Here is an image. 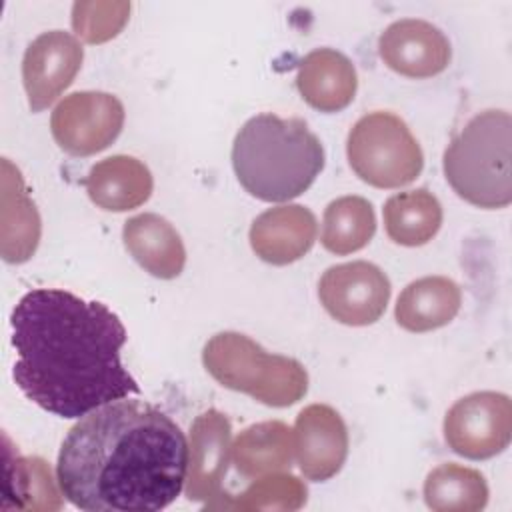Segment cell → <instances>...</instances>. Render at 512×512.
<instances>
[{
    "label": "cell",
    "instance_id": "1",
    "mask_svg": "<svg viewBox=\"0 0 512 512\" xmlns=\"http://www.w3.org/2000/svg\"><path fill=\"white\" fill-rule=\"evenodd\" d=\"M14 380L34 404L60 418L138 394L122 366L126 328L102 302L58 288H36L12 310Z\"/></svg>",
    "mask_w": 512,
    "mask_h": 512
},
{
    "label": "cell",
    "instance_id": "2",
    "mask_svg": "<svg viewBox=\"0 0 512 512\" xmlns=\"http://www.w3.org/2000/svg\"><path fill=\"white\" fill-rule=\"evenodd\" d=\"M188 442L180 426L142 400H114L82 416L66 434L56 480L86 512H156L186 482Z\"/></svg>",
    "mask_w": 512,
    "mask_h": 512
},
{
    "label": "cell",
    "instance_id": "3",
    "mask_svg": "<svg viewBox=\"0 0 512 512\" xmlns=\"http://www.w3.org/2000/svg\"><path fill=\"white\" fill-rule=\"evenodd\" d=\"M232 166L242 188L264 202H286L306 192L324 168V148L300 118L252 116L232 144Z\"/></svg>",
    "mask_w": 512,
    "mask_h": 512
},
{
    "label": "cell",
    "instance_id": "4",
    "mask_svg": "<svg viewBox=\"0 0 512 512\" xmlns=\"http://www.w3.org/2000/svg\"><path fill=\"white\" fill-rule=\"evenodd\" d=\"M512 118L506 110H484L444 150V176L472 206L494 210L512 202Z\"/></svg>",
    "mask_w": 512,
    "mask_h": 512
},
{
    "label": "cell",
    "instance_id": "5",
    "mask_svg": "<svg viewBox=\"0 0 512 512\" xmlns=\"http://www.w3.org/2000/svg\"><path fill=\"white\" fill-rule=\"evenodd\" d=\"M202 362L218 384L266 406H292L308 390V374L298 360L270 354L240 332L212 336L204 346Z\"/></svg>",
    "mask_w": 512,
    "mask_h": 512
},
{
    "label": "cell",
    "instance_id": "6",
    "mask_svg": "<svg viewBox=\"0 0 512 512\" xmlns=\"http://www.w3.org/2000/svg\"><path fill=\"white\" fill-rule=\"evenodd\" d=\"M350 168L374 188H400L424 168V154L408 124L394 112L364 114L346 140Z\"/></svg>",
    "mask_w": 512,
    "mask_h": 512
},
{
    "label": "cell",
    "instance_id": "7",
    "mask_svg": "<svg viewBox=\"0 0 512 512\" xmlns=\"http://www.w3.org/2000/svg\"><path fill=\"white\" fill-rule=\"evenodd\" d=\"M124 106L108 92H72L52 112L50 130L70 156H92L106 150L122 132Z\"/></svg>",
    "mask_w": 512,
    "mask_h": 512
},
{
    "label": "cell",
    "instance_id": "8",
    "mask_svg": "<svg viewBox=\"0 0 512 512\" xmlns=\"http://www.w3.org/2000/svg\"><path fill=\"white\" fill-rule=\"evenodd\" d=\"M444 438L448 446L470 460L500 454L512 438V402L502 392H472L446 412Z\"/></svg>",
    "mask_w": 512,
    "mask_h": 512
},
{
    "label": "cell",
    "instance_id": "9",
    "mask_svg": "<svg viewBox=\"0 0 512 512\" xmlns=\"http://www.w3.org/2000/svg\"><path fill=\"white\" fill-rule=\"evenodd\" d=\"M390 290L386 272L366 260L330 266L318 282L324 310L346 326L374 324L386 310Z\"/></svg>",
    "mask_w": 512,
    "mask_h": 512
},
{
    "label": "cell",
    "instance_id": "10",
    "mask_svg": "<svg viewBox=\"0 0 512 512\" xmlns=\"http://www.w3.org/2000/svg\"><path fill=\"white\" fill-rule=\"evenodd\" d=\"M82 44L68 32L50 30L30 42L22 58V82L32 112L48 108L76 78Z\"/></svg>",
    "mask_w": 512,
    "mask_h": 512
},
{
    "label": "cell",
    "instance_id": "11",
    "mask_svg": "<svg viewBox=\"0 0 512 512\" xmlns=\"http://www.w3.org/2000/svg\"><path fill=\"white\" fill-rule=\"evenodd\" d=\"M230 420L218 410L202 412L190 428L186 496L204 502L208 508H220L222 480L230 462Z\"/></svg>",
    "mask_w": 512,
    "mask_h": 512
},
{
    "label": "cell",
    "instance_id": "12",
    "mask_svg": "<svg viewBox=\"0 0 512 512\" xmlns=\"http://www.w3.org/2000/svg\"><path fill=\"white\" fill-rule=\"evenodd\" d=\"M382 62L406 78H432L450 64V42L440 28L420 18L392 22L378 38Z\"/></svg>",
    "mask_w": 512,
    "mask_h": 512
},
{
    "label": "cell",
    "instance_id": "13",
    "mask_svg": "<svg viewBox=\"0 0 512 512\" xmlns=\"http://www.w3.org/2000/svg\"><path fill=\"white\" fill-rule=\"evenodd\" d=\"M294 456L308 480L324 482L340 472L348 456V430L332 406L310 404L298 412Z\"/></svg>",
    "mask_w": 512,
    "mask_h": 512
},
{
    "label": "cell",
    "instance_id": "14",
    "mask_svg": "<svg viewBox=\"0 0 512 512\" xmlns=\"http://www.w3.org/2000/svg\"><path fill=\"white\" fill-rule=\"evenodd\" d=\"M316 234V218L306 206L284 204L256 216L250 226V246L260 260L286 266L310 252Z\"/></svg>",
    "mask_w": 512,
    "mask_h": 512
},
{
    "label": "cell",
    "instance_id": "15",
    "mask_svg": "<svg viewBox=\"0 0 512 512\" xmlns=\"http://www.w3.org/2000/svg\"><path fill=\"white\" fill-rule=\"evenodd\" d=\"M296 86L306 104L332 114L344 110L354 100L358 74L352 60L342 52L316 48L302 58Z\"/></svg>",
    "mask_w": 512,
    "mask_h": 512
},
{
    "label": "cell",
    "instance_id": "16",
    "mask_svg": "<svg viewBox=\"0 0 512 512\" xmlns=\"http://www.w3.org/2000/svg\"><path fill=\"white\" fill-rule=\"evenodd\" d=\"M122 240L128 254L152 276L172 280L186 264V248L176 228L154 212L132 216L124 222Z\"/></svg>",
    "mask_w": 512,
    "mask_h": 512
},
{
    "label": "cell",
    "instance_id": "17",
    "mask_svg": "<svg viewBox=\"0 0 512 512\" xmlns=\"http://www.w3.org/2000/svg\"><path fill=\"white\" fill-rule=\"evenodd\" d=\"M90 200L108 212H126L142 206L154 188L152 174L134 156L116 154L96 162L82 180Z\"/></svg>",
    "mask_w": 512,
    "mask_h": 512
},
{
    "label": "cell",
    "instance_id": "18",
    "mask_svg": "<svg viewBox=\"0 0 512 512\" xmlns=\"http://www.w3.org/2000/svg\"><path fill=\"white\" fill-rule=\"evenodd\" d=\"M462 304L460 286L446 276H424L398 296L394 318L408 332H430L454 320Z\"/></svg>",
    "mask_w": 512,
    "mask_h": 512
},
{
    "label": "cell",
    "instance_id": "19",
    "mask_svg": "<svg viewBox=\"0 0 512 512\" xmlns=\"http://www.w3.org/2000/svg\"><path fill=\"white\" fill-rule=\"evenodd\" d=\"M2 256L6 262H26L40 240V216L28 196L18 168L2 160Z\"/></svg>",
    "mask_w": 512,
    "mask_h": 512
},
{
    "label": "cell",
    "instance_id": "20",
    "mask_svg": "<svg viewBox=\"0 0 512 512\" xmlns=\"http://www.w3.org/2000/svg\"><path fill=\"white\" fill-rule=\"evenodd\" d=\"M230 458L244 478L290 470L294 458V430L280 420L252 424L236 436Z\"/></svg>",
    "mask_w": 512,
    "mask_h": 512
},
{
    "label": "cell",
    "instance_id": "21",
    "mask_svg": "<svg viewBox=\"0 0 512 512\" xmlns=\"http://www.w3.org/2000/svg\"><path fill=\"white\" fill-rule=\"evenodd\" d=\"M382 216L388 238L410 248L430 242L442 226V206L426 188L390 196Z\"/></svg>",
    "mask_w": 512,
    "mask_h": 512
},
{
    "label": "cell",
    "instance_id": "22",
    "mask_svg": "<svg viewBox=\"0 0 512 512\" xmlns=\"http://www.w3.org/2000/svg\"><path fill=\"white\" fill-rule=\"evenodd\" d=\"M424 502L436 512H478L488 504V484L474 468L440 464L424 480Z\"/></svg>",
    "mask_w": 512,
    "mask_h": 512
},
{
    "label": "cell",
    "instance_id": "23",
    "mask_svg": "<svg viewBox=\"0 0 512 512\" xmlns=\"http://www.w3.org/2000/svg\"><path fill=\"white\" fill-rule=\"evenodd\" d=\"M376 232L372 204L362 196L332 200L322 218V246L338 256L362 250Z\"/></svg>",
    "mask_w": 512,
    "mask_h": 512
},
{
    "label": "cell",
    "instance_id": "24",
    "mask_svg": "<svg viewBox=\"0 0 512 512\" xmlns=\"http://www.w3.org/2000/svg\"><path fill=\"white\" fill-rule=\"evenodd\" d=\"M308 490L292 474L272 472L256 478L244 492L228 502V508L240 510H298L306 504Z\"/></svg>",
    "mask_w": 512,
    "mask_h": 512
},
{
    "label": "cell",
    "instance_id": "25",
    "mask_svg": "<svg viewBox=\"0 0 512 512\" xmlns=\"http://www.w3.org/2000/svg\"><path fill=\"white\" fill-rule=\"evenodd\" d=\"M6 484H14L16 494V506L24 508V500L28 498L26 508H38V510H50L60 508V494L56 490L52 472L48 464L42 458H20L16 456V464L6 462Z\"/></svg>",
    "mask_w": 512,
    "mask_h": 512
},
{
    "label": "cell",
    "instance_id": "26",
    "mask_svg": "<svg viewBox=\"0 0 512 512\" xmlns=\"http://www.w3.org/2000/svg\"><path fill=\"white\" fill-rule=\"evenodd\" d=\"M128 2H76L72 28L88 44H102L118 36L128 22Z\"/></svg>",
    "mask_w": 512,
    "mask_h": 512
}]
</instances>
